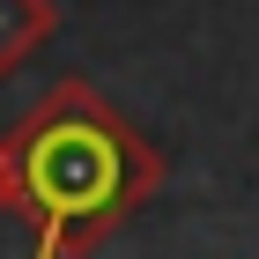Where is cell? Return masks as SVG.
<instances>
[{"label":"cell","mask_w":259,"mask_h":259,"mask_svg":"<svg viewBox=\"0 0 259 259\" xmlns=\"http://www.w3.org/2000/svg\"><path fill=\"white\" fill-rule=\"evenodd\" d=\"M15 215L30 222V259H89L163 185L156 141L89 74H60L15 126Z\"/></svg>","instance_id":"obj_1"},{"label":"cell","mask_w":259,"mask_h":259,"mask_svg":"<svg viewBox=\"0 0 259 259\" xmlns=\"http://www.w3.org/2000/svg\"><path fill=\"white\" fill-rule=\"evenodd\" d=\"M60 30V8L52 0H0V81L22 74Z\"/></svg>","instance_id":"obj_2"},{"label":"cell","mask_w":259,"mask_h":259,"mask_svg":"<svg viewBox=\"0 0 259 259\" xmlns=\"http://www.w3.org/2000/svg\"><path fill=\"white\" fill-rule=\"evenodd\" d=\"M0 215H15V156H8V134H0Z\"/></svg>","instance_id":"obj_3"}]
</instances>
